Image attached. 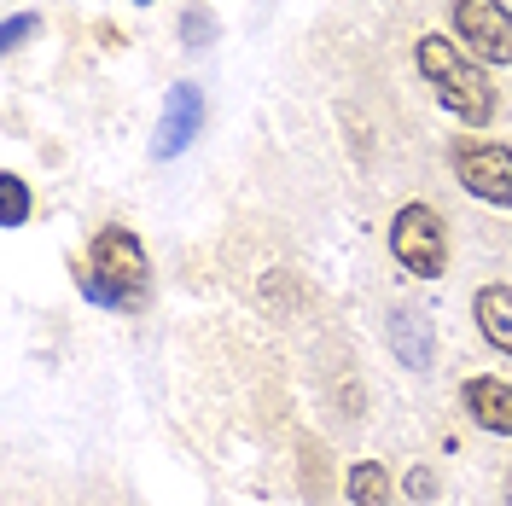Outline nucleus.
Here are the masks:
<instances>
[{
	"instance_id": "4",
	"label": "nucleus",
	"mask_w": 512,
	"mask_h": 506,
	"mask_svg": "<svg viewBox=\"0 0 512 506\" xmlns=\"http://www.w3.org/2000/svg\"><path fill=\"white\" fill-rule=\"evenodd\" d=\"M454 30L478 64H512V12L501 0H454Z\"/></svg>"
},
{
	"instance_id": "2",
	"label": "nucleus",
	"mask_w": 512,
	"mask_h": 506,
	"mask_svg": "<svg viewBox=\"0 0 512 506\" xmlns=\"http://www.w3.org/2000/svg\"><path fill=\"white\" fill-rule=\"evenodd\" d=\"M82 297L99 309H140L146 303V285H152V262L146 245L128 233V227H99L94 239V262L82 268Z\"/></svg>"
},
{
	"instance_id": "1",
	"label": "nucleus",
	"mask_w": 512,
	"mask_h": 506,
	"mask_svg": "<svg viewBox=\"0 0 512 506\" xmlns=\"http://www.w3.org/2000/svg\"><path fill=\"white\" fill-rule=\"evenodd\" d=\"M419 76L437 88L443 99V111H454L466 128H483L495 117V88H489V76H483V64L460 47V41H448V35H419Z\"/></svg>"
},
{
	"instance_id": "14",
	"label": "nucleus",
	"mask_w": 512,
	"mask_h": 506,
	"mask_svg": "<svg viewBox=\"0 0 512 506\" xmlns=\"http://www.w3.org/2000/svg\"><path fill=\"white\" fill-rule=\"evenodd\" d=\"M507 506H512V477H507Z\"/></svg>"
},
{
	"instance_id": "3",
	"label": "nucleus",
	"mask_w": 512,
	"mask_h": 506,
	"mask_svg": "<svg viewBox=\"0 0 512 506\" xmlns=\"http://www.w3.org/2000/svg\"><path fill=\"white\" fill-rule=\"evenodd\" d=\"M390 256L419 274V280H437L448 268V227L431 204H402L396 222H390Z\"/></svg>"
},
{
	"instance_id": "5",
	"label": "nucleus",
	"mask_w": 512,
	"mask_h": 506,
	"mask_svg": "<svg viewBox=\"0 0 512 506\" xmlns=\"http://www.w3.org/2000/svg\"><path fill=\"white\" fill-rule=\"evenodd\" d=\"M454 175H460V187L472 192V198L512 210V152L507 146H495V140H466V146H454Z\"/></svg>"
},
{
	"instance_id": "6",
	"label": "nucleus",
	"mask_w": 512,
	"mask_h": 506,
	"mask_svg": "<svg viewBox=\"0 0 512 506\" xmlns=\"http://www.w3.org/2000/svg\"><path fill=\"white\" fill-rule=\"evenodd\" d=\"M198 128H204V94H198L192 82H175V88H169V99H163V123H158L152 152H158V158L187 152L192 140H198Z\"/></svg>"
},
{
	"instance_id": "15",
	"label": "nucleus",
	"mask_w": 512,
	"mask_h": 506,
	"mask_svg": "<svg viewBox=\"0 0 512 506\" xmlns=\"http://www.w3.org/2000/svg\"><path fill=\"white\" fill-rule=\"evenodd\" d=\"M134 6H152V0H134Z\"/></svg>"
},
{
	"instance_id": "8",
	"label": "nucleus",
	"mask_w": 512,
	"mask_h": 506,
	"mask_svg": "<svg viewBox=\"0 0 512 506\" xmlns=\"http://www.w3.org/2000/svg\"><path fill=\"white\" fill-rule=\"evenodd\" d=\"M390 349H396V361H402V367L431 373V361H437L431 315H419V309H396V315H390Z\"/></svg>"
},
{
	"instance_id": "7",
	"label": "nucleus",
	"mask_w": 512,
	"mask_h": 506,
	"mask_svg": "<svg viewBox=\"0 0 512 506\" xmlns=\"http://www.w3.org/2000/svg\"><path fill=\"white\" fill-rule=\"evenodd\" d=\"M466 413L478 419V431H489V437H512V384L507 379H466Z\"/></svg>"
},
{
	"instance_id": "12",
	"label": "nucleus",
	"mask_w": 512,
	"mask_h": 506,
	"mask_svg": "<svg viewBox=\"0 0 512 506\" xmlns=\"http://www.w3.org/2000/svg\"><path fill=\"white\" fill-rule=\"evenodd\" d=\"M35 30H41V18H35V12H18V18H6V30H0V47H6V53H18V47H24Z\"/></svg>"
},
{
	"instance_id": "9",
	"label": "nucleus",
	"mask_w": 512,
	"mask_h": 506,
	"mask_svg": "<svg viewBox=\"0 0 512 506\" xmlns=\"http://www.w3.org/2000/svg\"><path fill=\"white\" fill-rule=\"evenodd\" d=\"M472 315H478V332L489 344L512 355V291L507 285H483L478 297H472Z\"/></svg>"
},
{
	"instance_id": "11",
	"label": "nucleus",
	"mask_w": 512,
	"mask_h": 506,
	"mask_svg": "<svg viewBox=\"0 0 512 506\" xmlns=\"http://www.w3.org/2000/svg\"><path fill=\"white\" fill-rule=\"evenodd\" d=\"M0 222L6 227L30 222V187H24V175H0Z\"/></svg>"
},
{
	"instance_id": "10",
	"label": "nucleus",
	"mask_w": 512,
	"mask_h": 506,
	"mask_svg": "<svg viewBox=\"0 0 512 506\" xmlns=\"http://www.w3.org/2000/svg\"><path fill=\"white\" fill-rule=\"evenodd\" d=\"M344 495H350V506H390V472L379 460H355L344 477Z\"/></svg>"
},
{
	"instance_id": "13",
	"label": "nucleus",
	"mask_w": 512,
	"mask_h": 506,
	"mask_svg": "<svg viewBox=\"0 0 512 506\" xmlns=\"http://www.w3.org/2000/svg\"><path fill=\"white\" fill-rule=\"evenodd\" d=\"M402 489H408L414 501H431V495H437V472H431V466H414V472L402 477Z\"/></svg>"
}]
</instances>
